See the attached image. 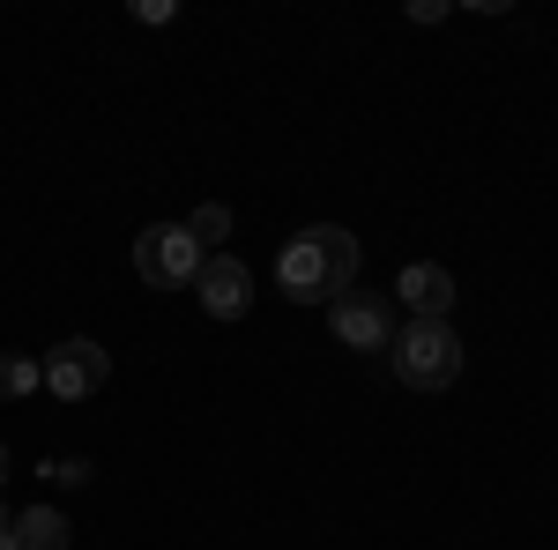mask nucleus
I'll use <instances>...</instances> for the list:
<instances>
[{
  "label": "nucleus",
  "mask_w": 558,
  "mask_h": 550,
  "mask_svg": "<svg viewBox=\"0 0 558 550\" xmlns=\"http://www.w3.org/2000/svg\"><path fill=\"white\" fill-rule=\"evenodd\" d=\"M0 550H23V543H15V513H8V506H0Z\"/></svg>",
  "instance_id": "nucleus-12"
},
{
  "label": "nucleus",
  "mask_w": 558,
  "mask_h": 550,
  "mask_svg": "<svg viewBox=\"0 0 558 550\" xmlns=\"http://www.w3.org/2000/svg\"><path fill=\"white\" fill-rule=\"evenodd\" d=\"M276 276H283V291L291 297H343L357 291V239H350L343 223H313L299 231L283 254H276Z\"/></svg>",
  "instance_id": "nucleus-1"
},
{
  "label": "nucleus",
  "mask_w": 558,
  "mask_h": 550,
  "mask_svg": "<svg viewBox=\"0 0 558 550\" xmlns=\"http://www.w3.org/2000/svg\"><path fill=\"white\" fill-rule=\"evenodd\" d=\"M0 476H8V447H0Z\"/></svg>",
  "instance_id": "nucleus-13"
},
{
  "label": "nucleus",
  "mask_w": 558,
  "mask_h": 550,
  "mask_svg": "<svg viewBox=\"0 0 558 550\" xmlns=\"http://www.w3.org/2000/svg\"><path fill=\"white\" fill-rule=\"evenodd\" d=\"M328 328H336V342H350V350H387V342H395V297H380V291L328 297Z\"/></svg>",
  "instance_id": "nucleus-4"
},
{
  "label": "nucleus",
  "mask_w": 558,
  "mask_h": 550,
  "mask_svg": "<svg viewBox=\"0 0 558 550\" xmlns=\"http://www.w3.org/2000/svg\"><path fill=\"white\" fill-rule=\"evenodd\" d=\"M202 260L209 254L186 239V223H149V231L134 239V276H142L149 291H194Z\"/></svg>",
  "instance_id": "nucleus-3"
},
{
  "label": "nucleus",
  "mask_w": 558,
  "mask_h": 550,
  "mask_svg": "<svg viewBox=\"0 0 558 550\" xmlns=\"http://www.w3.org/2000/svg\"><path fill=\"white\" fill-rule=\"evenodd\" d=\"M38 387H45V365H38V357L0 350V394H8V402H23V394H38Z\"/></svg>",
  "instance_id": "nucleus-9"
},
{
  "label": "nucleus",
  "mask_w": 558,
  "mask_h": 550,
  "mask_svg": "<svg viewBox=\"0 0 558 550\" xmlns=\"http://www.w3.org/2000/svg\"><path fill=\"white\" fill-rule=\"evenodd\" d=\"M194 297L209 305L216 320H239V313L254 305V276H246V260H239V254H209V260H202V276H194Z\"/></svg>",
  "instance_id": "nucleus-6"
},
{
  "label": "nucleus",
  "mask_w": 558,
  "mask_h": 550,
  "mask_svg": "<svg viewBox=\"0 0 558 550\" xmlns=\"http://www.w3.org/2000/svg\"><path fill=\"white\" fill-rule=\"evenodd\" d=\"M395 305H410V320H447L454 313V276L439 260H410L395 276Z\"/></svg>",
  "instance_id": "nucleus-7"
},
{
  "label": "nucleus",
  "mask_w": 558,
  "mask_h": 550,
  "mask_svg": "<svg viewBox=\"0 0 558 550\" xmlns=\"http://www.w3.org/2000/svg\"><path fill=\"white\" fill-rule=\"evenodd\" d=\"M395 380L417 387V394H439V387L462 380V335L447 328V320H410V328H395Z\"/></svg>",
  "instance_id": "nucleus-2"
},
{
  "label": "nucleus",
  "mask_w": 558,
  "mask_h": 550,
  "mask_svg": "<svg viewBox=\"0 0 558 550\" xmlns=\"http://www.w3.org/2000/svg\"><path fill=\"white\" fill-rule=\"evenodd\" d=\"M186 239H194L202 254H223V239H231V209H223V201H202V209L186 216Z\"/></svg>",
  "instance_id": "nucleus-10"
},
{
  "label": "nucleus",
  "mask_w": 558,
  "mask_h": 550,
  "mask_svg": "<svg viewBox=\"0 0 558 550\" xmlns=\"http://www.w3.org/2000/svg\"><path fill=\"white\" fill-rule=\"evenodd\" d=\"M105 380H112V357H105V342H89V335H68L45 357V387H52L60 402H89Z\"/></svg>",
  "instance_id": "nucleus-5"
},
{
  "label": "nucleus",
  "mask_w": 558,
  "mask_h": 550,
  "mask_svg": "<svg viewBox=\"0 0 558 550\" xmlns=\"http://www.w3.org/2000/svg\"><path fill=\"white\" fill-rule=\"evenodd\" d=\"M15 543H23V550H68V521H60L52 506L15 513Z\"/></svg>",
  "instance_id": "nucleus-8"
},
{
  "label": "nucleus",
  "mask_w": 558,
  "mask_h": 550,
  "mask_svg": "<svg viewBox=\"0 0 558 550\" xmlns=\"http://www.w3.org/2000/svg\"><path fill=\"white\" fill-rule=\"evenodd\" d=\"M45 476H52V484H89V462L68 454V462H45Z\"/></svg>",
  "instance_id": "nucleus-11"
}]
</instances>
